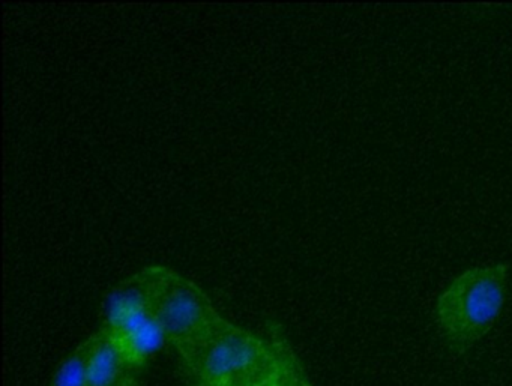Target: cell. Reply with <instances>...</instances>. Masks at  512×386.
<instances>
[{"mask_svg": "<svg viewBox=\"0 0 512 386\" xmlns=\"http://www.w3.org/2000/svg\"><path fill=\"white\" fill-rule=\"evenodd\" d=\"M509 263L472 266L452 278L434 304L440 337L455 355L475 347L505 307Z\"/></svg>", "mask_w": 512, "mask_h": 386, "instance_id": "cell-1", "label": "cell"}, {"mask_svg": "<svg viewBox=\"0 0 512 386\" xmlns=\"http://www.w3.org/2000/svg\"><path fill=\"white\" fill-rule=\"evenodd\" d=\"M179 358L194 386H269L275 374L269 340L223 317Z\"/></svg>", "mask_w": 512, "mask_h": 386, "instance_id": "cell-2", "label": "cell"}, {"mask_svg": "<svg viewBox=\"0 0 512 386\" xmlns=\"http://www.w3.org/2000/svg\"><path fill=\"white\" fill-rule=\"evenodd\" d=\"M139 277L167 344L175 347L179 356L199 343L221 319L208 295L173 269L149 266Z\"/></svg>", "mask_w": 512, "mask_h": 386, "instance_id": "cell-3", "label": "cell"}, {"mask_svg": "<svg viewBox=\"0 0 512 386\" xmlns=\"http://www.w3.org/2000/svg\"><path fill=\"white\" fill-rule=\"evenodd\" d=\"M101 328L128 361L142 368L148 359L167 344L146 301L139 274L124 281L110 295L106 322Z\"/></svg>", "mask_w": 512, "mask_h": 386, "instance_id": "cell-4", "label": "cell"}, {"mask_svg": "<svg viewBox=\"0 0 512 386\" xmlns=\"http://www.w3.org/2000/svg\"><path fill=\"white\" fill-rule=\"evenodd\" d=\"M88 386H137L142 367L128 361L110 340L103 328L92 334Z\"/></svg>", "mask_w": 512, "mask_h": 386, "instance_id": "cell-5", "label": "cell"}, {"mask_svg": "<svg viewBox=\"0 0 512 386\" xmlns=\"http://www.w3.org/2000/svg\"><path fill=\"white\" fill-rule=\"evenodd\" d=\"M275 356V374L269 386H313L286 335L275 326L269 337Z\"/></svg>", "mask_w": 512, "mask_h": 386, "instance_id": "cell-6", "label": "cell"}, {"mask_svg": "<svg viewBox=\"0 0 512 386\" xmlns=\"http://www.w3.org/2000/svg\"><path fill=\"white\" fill-rule=\"evenodd\" d=\"M92 347L94 337L91 335L62 361L49 386H88Z\"/></svg>", "mask_w": 512, "mask_h": 386, "instance_id": "cell-7", "label": "cell"}]
</instances>
